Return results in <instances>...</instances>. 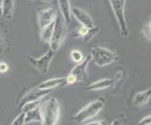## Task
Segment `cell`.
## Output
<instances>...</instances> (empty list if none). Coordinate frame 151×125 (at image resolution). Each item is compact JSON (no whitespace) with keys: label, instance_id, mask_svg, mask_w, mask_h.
<instances>
[{"label":"cell","instance_id":"obj_8","mask_svg":"<svg viewBox=\"0 0 151 125\" xmlns=\"http://www.w3.org/2000/svg\"><path fill=\"white\" fill-rule=\"evenodd\" d=\"M51 92H52V90H42V88H39L38 87H36L32 88V90H30L28 92L25 93L24 97L21 99L20 107H22L27 103L42 99L47 96L48 94H50Z\"/></svg>","mask_w":151,"mask_h":125},{"label":"cell","instance_id":"obj_21","mask_svg":"<svg viewBox=\"0 0 151 125\" xmlns=\"http://www.w3.org/2000/svg\"><path fill=\"white\" fill-rule=\"evenodd\" d=\"M24 117H25V112L22 111L16 118L13 119L12 124V125H14V124H24Z\"/></svg>","mask_w":151,"mask_h":125},{"label":"cell","instance_id":"obj_3","mask_svg":"<svg viewBox=\"0 0 151 125\" xmlns=\"http://www.w3.org/2000/svg\"><path fill=\"white\" fill-rule=\"evenodd\" d=\"M91 59L99 67L111 65L116 62L119 56L116 51L107 49L102 46H95L90 50Z\"/></svg>","mask_w":151,"mask_h":125},{"label":"cell","instance_id":"obj_16","mask_svg":"<svg viewBox=\"0 0 151 125\" xmlns=\"http://www.w3.org/2000/svg\"><path fill=\"white\" fill-rule=\"evenodd\" d=\"M57 1L62 17L66 23H70L71 21V6L70 0H57Z\"/></svg>","mask_w":151,"mask_h":125},{"label":"cell","instance_id":"obj_2","mask_svg":"<svg viewBox=\"0 0 151 125\" xmlns=\"http://www.w3.org/2000/svg\"><path fill=\"white\" fill-rule=\"evenodd\" d=\"M40 111L42 115V124L55 125L60 117V105L55 97L40 103Z\"/></svg>","mask_w":151,"mask_h":125},{"label":"cell","instance_id":"obj_26","mask_svg":"<svg viewBox=\"0 0 151 125\" xmlns=\"http://www.w3.org/2000/svg\"><path fill=\"white\" fill-rule=\"evenodd\" d=\"M104 123H105V121H102V119H101V121H96V119H94V121H91V119H90V121H86L84 124H85V125H94V124L101 125V124H104Z\"/></svg>","mask_w":151,"mask_h":125},{"label":"cell","instance_id":"obj_17","mask_svg":"<svg viewBox=\"0 0 151 125\" xmlns=\"http://www.w3.org/2000/svg\"><path fill=\"white\" fill-rule=\"evenodd\" d=\"M54 25H55V22L49 24L48 25H46V27H44L42 28H40V38L42 43H50V40L52 38V34H53Z\"/></svg>","mask_w":151,"mask_h":125},{"label":"cell","instance_id":"obj_10","mask_svg":"<svg viewBox=\"0 0 151 125\" xmlns=\"http://www.w3.org/2000/svg\"><path fill=\"white\" fill-rule=\"evenodd\" d=\"M71 15H73L74 18L82 25H86L87 27H92L95 25L92 17L86 12V10L82 9L81 8L71 7Z\"/></svg>","mask_w":151,"mask_h":125},{"label":"cell","instance_id":"obj_22","mask_svg":"<svg viewBox=\"0 0 151 125\" xmlns=\"http://www.w3.org/2000/svg\"><path fill=\"white\" fill-rule=\"evenodd\" d=\"M88 28L89 27H86V25H81V27L78 28V30H77V36L78 37H84V36L87 33V31H88Z\"/></svg>","mask_w":151,"mask_h":125},{"label":"cell","instance_id":"obj_13","mask_svg":"<svg viewBox=\"0 0 151 125\" xmlns=\"http://www.w3.org/2000/svg\"><path fill=\"white\" fill-rule=\"evenodd\" d=\"M31 122H39L42 124V115H41L40 106H38L31 110L25 111L24 117V124Z\"/></svg>","mask_w":151,"mask_h":125},{"label":"cell","instance_id":"obj_9","mask_svg":"<svg viewBox=\"0 0 151 125\" xmlns=\"http://www.w3.org/2000/svg\"><path fill=\"white\" fill-rule=\"evenodd\" d=\"M90 60H91V56L90 55L86 56L81 62L77 63L76 66L70 72V74H71L76 78L77 82H82L86 79V77H87L86 70H87V67H88V64H89Z\"/></svg>","mask_w":151,"mask_h":125},{"label":"cell","instance_id":"obj_4","mask_svg":"<svg viewBox=\"0 0 151 125\" xmlns=\"http://www.w3.org/2000/svg\"><path fill=\"white\" fill-rule=\"evenodd\" d=\"M68 29L67 23L64 21L62 16H56L55 20V25L53 29V34L50 40V48L54 52L58 51V49L63 44L64 40L67 37Z\"/></svg>","mask_w":151,"mask_h":125},{"label":"cell","instance_id":"obj_6","mask_svg":"<svg viewBox=\"0 0 151 125\" xmlns=\"http://www.w3.org/2000/svg\"><path fill=\"white\" fill-rule=\"evenodd\" d=\"M55 52H54L52 49H50L47 53L43 55L40 58L36 59L32 56H28V61L30 62V64L32 65L36 70L39 71L41 74H47L50 66L52 63V60H53L54 56H55Z\"/></svg>","mask_w":151,"mask_h":125},{"label":"cell","instance_id":"obj_11","mask_svg":"<svg viewBox=\"0 0 151 125\" xmlns=\"http://www.w3.org/2000/svg\"><path fill=\"white\" fill-rule=\"evenodd\" d=\"M116 81L114 78H104V79H101L93 82L88 87H86V90L90 91H97V90H107V88L111 87L116 85Z\"/></svg>","mask_w":151,"mask_h":125},{"label":"cell","instance_id":"obj_29","mask_svg":"<svg viewBox=\"0 0 151 125\" xmlns=\"http://www.w3.org/2000/svg\"><path fill=\"white\" fill-rule=\"evenodd\" d=\"M42 1H44V2H47V3H49V2H51L52 0H42Z\"/></svg>","mask_w":151,"mask_h":125},{"label":"cell","instance_id":"obj_18","mask_svg":"<svg viewBox=\"0 0 151 125\" xmlns=\"http://www.w3.org/2000/svg\"><path fill=\"white\" fill-rule=\"evenodd\" d=\"M101 30L100 27H98V25H94V27H89L88 28V31H87V33L83 37V39H84L85 41H88V40H90L91 39H93L95 37V36L99 33V31Z\"/></svg>","mask_w":151,"mask_h":125},{"label":"cell","instance_id":"obj_19","mask_svg":"<svg viewBox=\"0 0 151 125\" xmlns=\"http://www.w3.org/2000/svg\"><path fill=\"white\" fill-rule=\"evenodd\" d=\"M70 58L72 59V61L75 62V63H79L83 59H84V54L82 53L79 50H72L70 52Z\"/></svg>","mask_w":151,"mask_h":125},{"label":"cell","instance_id":"obj_28","mask_svg":"<svg viewBox=\"0 0 151 125\" xmlns=\"http://www.w3.org/2000/svg\"><path fill=\"white\" fill-rule=\"evenodd\" d=\"M119 117H120V118H118V116H117V118H116V119H114V121H112V124H116V123L122 124L123 122H122V121H120V119H121L122 118H125V117H124V115H123V114H121V115L119 116Z\"/></svg>","mask_w":151,"mask_h":125},{"label":"cell","instance_id":"obj_27","mask_svg":"<svg viewBox=\"0 0 151 125\" xmlns=\"http://www.w3.org/2000/svg\"><path fill=\"white\" fill-rule=\"evenodd\" d=\"M9 71V65L6 62H0V72H6Z\"/></svg>","mask_w":151,"mask_h":125},{"label":"cell","instance_id":"obj_5","mask_svg":"<svg viewBox=\"0 0 151 125\" xmlns=\"http://www.w3.org/2000/svg\"><path fill=\"white\" fill-rule=\"evenodd\" d=\"M127 0H109L113 10V13L116 19L119 27V31L122 37L129 36V27L125 16V6Z\"/></svg>","mask_w":151,"mask_h":125},{"label":"cell","instance_id":"obj_15","mask_svg":"<svg viewBox=\"0 0 151 125\" xmlns=\"http://www.w3.org/2000/svg\"><path fill=\"white\" fill-rule=\"evenodd\" d=\"M14 9H15V0H2L1 17L6 20H10L13 16Z\"/></svg>","mask_w":151,"mask_h":125},{"label":"cell","instance_id":"obj_25","mask_svg":"<svg viewBox=\"0 0 151 125\" xmlns=\"http://www.w3.org/2000/svg\"><path fill=\"white\" fill-rule=\"evenodd\" d=\"M139 124H144V125H150L151 124V116H147L144 118H142L141 121H139Z\"/></svg>","mask_w":151,"mask_h":125},{"label":"cell","instance_id":"obj_23","mask_svg":"<svg viewBox=\"0 0 151 125\" xmlns=\"http://www.w3.org/2000/svg\"><path fill=\"white\" fill-rule=\"evenodd\" d=\"M76 82H77L76 78L71 74H69V75L66 77V85H72Z\"/></svg>","mask_w":151,"mask_h":125},{"label":"cell","instance_id":"obj_24","mask_svg":"<svg viewBox=\"0 0 151 125\" xmlns=\"http://www.w3.org/2000/svg\"><path fill=\"white\" fill-rule=\"evenodd\" d=\"M5 50H6V45H5V41H4V39L0 34V56L4 54Z\"/></svg>","mask_w":151,"mask_h":125},{"label":"cell","instance_id":"obj_20","mask_svg":"<svg viewBox=\"0 0 151 125\" xmlns=\"http://www.w3.org/2000/svg\"><path fill=\"white\" fill-rule=\"evenodd\" d=\"M142 34L145 38V40H148L150 43V40H151V23H150V20H149V22H147V24H145V27H143Z\"/></svg>","mask_w":151,"mask_h":125},{"label":"cell","instance_id":"obj_1","mask_svg":"<svg viewBox=\"0 0 151 125\" xmlns=\"http://www.w3.org/2000/svg\"><path fill=\"white\" fill-rule=\"evenodd\" d=\"M106 105V100L104 98H99L97 100L89 103L85 107L80 109L72 118V121L76 123H83L94 118L100 113Z\"/></svg>","mask_w":151,"mask_h":125},{"label":"cell","instance_id":"obj_12","mask_svg":"<svg viewBox=\"0 0 151 125\" xmlns=\"http://www.w3.org/2000/svg\"><path fill=\"white\" fill-rule=\"evenodd\" d=\"M151 97V88H147L143 91L137 92L133 98V105L135 107L143 106L149 102Z\"/></svg>","mask_w":151,"mask_h":125},{"label":"cell","instance_id":"obj_7","mask_svg":"<svg viewBox=\"0 0 151 125\" xmlns=\"http://www.w3.org/2000/svg\"><path fill=\"white\" fill-rule=\"evenodd\" d=\"M57 16V12L55 8H40L37 9V19L40 28H42L49 24L55 22Z\"/></svg>","mask_w":151,"mask_h":125},{"label":"cell","instance_id":"obj_14","mask_svg":"<svg viewBox=\"0 0 151 125\" xmlns=\"http://www.w3.org/2000/svg\"><path fill=\"white\" fill-rule=\"evenodd\" d=\"M62 85H66V77L52 78V79H48L40 83L37 87L39 88H42V90H53V88H55Z\"/></svg>","mask_w":151,"mask_h":125}]
</instances>
